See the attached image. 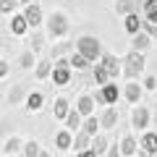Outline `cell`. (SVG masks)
I'll use <instances>...</instances> for the list:
<instances>
[{"label": "cell", "instance_id": "28", "mask_svg": "<svg viewBox=\"0 0 157 157\" xmlns=\"http://www.w3.org/2000/svg\"><path fill=\"white\" fill-rule=\"evenodd\" d=\"M92 149L97 152V155H102V152L107 149V141H105V136H94V147Z\"/></svg>", "mask_w": 157, "mask_h": 157}, {"label": "cell", "instance_id": "2", "mask_svg": "<svg viewBox=\"0 0 157 157\" xmlns=\"http://www.w3.org/2000/svg\"><path fill=\"white\" fill-rule=\"evenodd\" d=\"M76 45H78V52H81L86 60H94V58H100V42H97L94 37H81Z\"/></svg>", "mask_w": 157, "mask_h": 157}, {"label": "cell", "instance_id": "24", "mask_svg": "<svg viewBox=\"0 0 157 157\" xmlns=\"http://www.w3.org/2000/svg\"><path fill=\"white\" fill-rule=\"evenodd\" d=\"M73 144H76V149L86 152V147H89V134H84V131H81V134L76 136V141H73Z\"/></svg>", "mask_w": 157, "mask_h": 157}, {"label": "cell", "instance_id": "9", "mask_svg": "<svg viewBox=\"0 0 157 157\" xmlns=\"http://www.w3.org/2000/svg\"><path fill=\"white\" fill-rule=\"evenodd\" d=\"M24 18H26L29 26H37V24L42 21V11H39V6H26V13H24Z\"/></svg>", "mask_w": 157, "mask_h": 157}, {"label": "cell", "instance_id": "1", "mask_svg": "<svg viewBox=\"0 0 157 157\" xmlns=\"http://www.w3.org/2000/svg\"><path fill=\"white\" fill-rule=\"evenodd\" d=\"M123 63H126L123 66V76L126 78H136L141 71H144V58H141L139 52H128Z\"/></svg>", "mask_w": 157, "mask_h": 157}, {"label": "cell", "instance_id": "22", "mask_svg": "<svg viewBox=\"0 0 157 157\" xmlns=\"http://www.w3.org/2000/svg\"><path fill=\"white\" fill-rule=\"evenodd\" d=\"M97 128H100V121H97V118H86V123H84V134L94 136V134H97Z\"/></svg>", "mask_w": 157, "mask_h": 157}, {"label": "cell", "instance_id": "15", "mask_svg": "<svg viewBox=\"0 0 157 157\" xmlns=\"http://www.w3.org/2000/svg\"><path fill=\"white\" fill-rule=\"evenodd\" d=\"M94 81H97V84H105V86H107V81H110V76H107V71L102 68V63L94 66Z\"/></svg>", "mask_w": 157, "mask_h": 157}, {"label": "cell", "instance_id": "10", "mask_svg": "<svg viewBox=\"0 0 157 157\" xmlns=\"http://www.w3.org/2000/svg\"><path fill=\"white\" fill-rule=\"evenodd\" d=\"M136 8H139V6H136V0H121V3L115 6V11L123 13V16L128 18V16H134V13H136Z\"/></svg>", "mask_w": 157, "mask_h": 157}, {"label": "cell", "instance_id": "29", "mask_svg": "<svg viewBox=\"0 0 157 157\" xmlns=\"http://www.w3.org/2000/svg\"><path fill=\"white\" fill-rule=\"evenodd\" d=\"M18 147H21V139H16V136H13V139H8V141H6V152H16Z\"/></svg>", "mask_w": 157, "mask_h": 157}, {"label": "cell", "instance_id": "34", "mask_svg": "<svg viewBox=\"0 0 157 157\" xmlns=\"http://www.w3.org/2000/svg\"><path fill=\"white\" fill-rule=\"evenodd\" d=\"M144 26H147V34H149V37H157V24H152V21H147Z\"/></svg>", "mask_w": 157, "mask_h": 157}, {"label": "cell", "instance_id": "27", "mask_svg": "<svg viewBox=\"0 0 157 157\" xmlns=\"http://www.w3.org/2000/svg\"><path fill=\"white\" fill-rule=\"evenodd\" d=\"M78 115H81V113H78V110H71V113H68V118H66V123H68V128H78Z\"/></svg>", "mask_w": 157, "mask_h": 157}, {"label": "cell", "instance_id": "4", "mask_svg": "<svg viewBox=\"0 0 157 157\" xmlns=\"http://www.w3.org/2000/svg\"><path fill=\"white\" fill-rule=\"evenodd\" d=\"M71 60H60L52 71V84H68V78H71Z\"/></svg>", "mask_w": 157, "mask_h": 157}, {"label": "cell", "instance_id": "18", "mask_svg": "<svg viewBox=\"0 0 157 157\" xmlns=\"http://www.w3.org/2000/svg\"><path fill=\"white\" fill-rule=\"evenodd\" d=\"M149 47V34H136L134 37V52L136 50H147Z\"/></svg>", "mask_w": 157, "mask_h": 157}, {"label": "cell", "instance_id": "40", "mask_svg": "<svg viewBox=\"0 0 157 157\" xmlns=\"http://www.w3.org/2000/svg\"><path fill=\"white\" fill-rule=\"evenodd\" d=\"M141 157H157V155H149V152H141Z\"/></svg>", "mask_w": 157, "mask_h": 157}, {"label": "cell", "instance_id": "23", "mask_svg": "<svg viewBox=\"0 0 157 157\" xmlns=\"http://www.w3.org/2000/svg\"><path fill=\"white\" fill-rule=\"evenodd\" d=\"M126 97H128V102H136L141 97V89L136 84H128V86H126Z\"/></svg>", "mask_w": 157, "mask_h": 157}, {"label": "cell", "instance_id": "3", "mask_svg": "<svg viewBox=\"0 0 157 157\" xmlns=\"http://www.w3.org/2000/svg\"><path fill=\"white\" fill-rule=\"evenodd\" d=\"M47 32L52 34V37H63V34L68 32V21H66V13H52L50 21H47Z\"/></svg>", "mask_w": 157, "mask_h": 157}, {"label": "cell", "instance_id": "38", "mask_svg": "<svg viewBox=\"0 0 157 157\" xmlns=\"http://www.w3.org/2000/svg\"><path fill=\"white\" fill-rule=\"evenodd\" d=\"M78 157H97V152H94V149H86V152H81Z\"/></svg>", "mask_w": 157, "mask_h": 157}, {"label": "cell", "instance_id": "39", "mask_svg": "<svg viewBox=\"0 0 157 157\" xmlns=\"http://www.w3.org/2000/svg\"><path fill=\"white\" fill-rule=\"evenodd\" d=\"M107 157H121V149H115V147H113V149H110V155H107Z\"/></svg>", "mask_w": 157, "mask_h": 157}, {"label": "cell", "instance_id": "20", "mask_svg": "<svg viewBox=\"0 0 157 157\" xmlns=\"http://www.w3.org/2000/svg\"><path fill=\"white\" fill-rule=\"evenodd\" d=\"M144 13H147V21H152V24L157 21V0H149V3H147Z\"/></svg>", "mask_w": 157, "mask_h": 157}, {"label": "cell", "instance_id": "26", "mask_svg": "<svg viewBox=\"0 0 157 157\" xmlns=\"http://www.w3.org/2000/svg\"><path fill=\"white\" fill-rule=\"evenodd\" d=\"M24 152H26V157H39V155H42L37 141H29V144H24Z\"/></svg>", "mask_w": 157, "mask_h": 157}, {"label": "cell", "instance_id": "35", "mask_svg": "<svg viewBox=\"0 0 157 157\" xmlns=\"http://www.w3.org/2000/svg\"><path fill=\"white\" fill-rule=\"evenodd\" d=\"M39 47H42V37L34 34V37H32V50H39Z\"/></svg>", "mask_w": 157, "mask_h": 157}, {"label": "cell", "instance_id": "5", "mask_svg": "<svg viewBox=\"0 0 157 157\" xmlns=\"http://www.w3.org/2000/svg\"><path fill=\"white\" fill-rule=\"evenodd\" d=\"M97 102H115L118 100V86L115 84H107V86H102V92H97V97H94Z\"/></svg>", "mask_w": 157, "mask_h": 157}, {"label": "cell", "instance_id": "7", "mask_svg": "<svg viewBox=\"0 0 157 157\" xmlns=\"http://www.w3.org/2000/svg\"><path fill=\"white\" fill-rule=\"evenodd\" d=\"M131 121H134L136 128H147V123H149V110H147V107H136V110L131 113Z\"/></svg>", "mask_w": 157, "mask_h": 157}, {"label": "cell", "instance_id": "17", "mask_svg": "<svg viewBox=\"0 0 157 157\" xmlns=\"http://www.w3.org/2000/svg\"><path fill=\"white\" fill-rule=\"evenodd\" d=\"M26 26H29V24H26V18H24V16H16V18L11 21L13 34H24V32H26Z\"/></svg>", "mask_w": 157, "mask_h": 157}, {"label": "cell", "instance_id": "8", "mask_svg": "<svg viewBox=\"0 0 157 157\" xmlns=\"http://www.w3.org/2000/svg\"><path fill=\"white\" fill-rule=\"evenodd\" d=\"M115 123H118L115 107H107V110L102 113V118H100V126H102V128H115Z\"/></svg>", "mask_w": 157, "mask_h": 157}, {"label": "cell", "instance_id": "21", "mask_svg": "<svg viewBox=\"0 0 157 157\" xmlns=\"http://www.w3.org/2000/svg\"><path fill=\"white\" fill-rule=\"evenodd\" d=\"M121 152H123V155H134V152H136V141H134V136H126V139H123Z\"/></svg>", "mask_w": 157, "mask_h": 157}, {"label": "cell", "instance_id": "25", "mask_svg": "<svg viewBox=\"0 0 157 157\" xmlns=\"http://www.w3.org/2000/svg\"><path fill=\"white\" fill-rule=\"evenodd\" d=\"M86 63H89V60H86V58L81 55V52H76V55L71 58V66H73V68H78V71H84V68H86Z\"/></svg>", "mask_w": 157, "mask_h": 157}, {"label": "cell", "instance_id": "36", "mask_svg": "<svg viewBox=\"0 0 157 157\" xmlns=\"http://www.w3.org/2000/svg\"><path fill=\"white\" fill-rule=\"evenodd\" d=\"M68 47H71V45H66V42H63V45H58L55 50H52V58H58V55H60V52H66Z\"/></svg>", "mask_w": 157, "mask_h": 157}, {"label": "cell", "instance_id": "42", "mask_svg": "<svg viewBox=\"0 0 157 157\" xmlns=\"http://www.w3.org/2000/svg\"><path fill=\"white\" fill-rule=\"evenodd\" d=\"M39 157H47V155H45V152H42V155H39Z\"/></svg>", "mask_w": 157, "mask_h": 157}, {"label": "cell", "instance_id": "41", "mask_svg": "<svg viewBox=\"0 0 157 157\" xmlns=\"http://www.w3.org/2000/svg\"><path fill=\"white\" fill-rule=\"evenodd\" d=\"M21 3H26V6H34V3H32V0H21Z\"/></svg>", "mask_w": 157, "mask_h": 157}, {"label": "cell", "instance_id": "13", "mask_svg": "<svg viewBox=\"0 0 157 157\" xmlns=\"http://www.w3.org/2000/svg\"><path fill=\"white\" fill-rule=\"evenodd\" d=\"M139 29H141V18H139V13H134V16L126 18V32H128V34H139Z\"/></svg>", "mask_w": 157, "mask_h": 157}, {"label": "cell", "instance_id": "37", "mask_svg": "<svg viewBox=\"0 0 157 157\" xmlns=\"http://www.w3.org/2000/svg\"><path fill=\"white\" fill-rule=\"evenodd\" d=\"M144 84H147V89H157V78H155V76H149Z\"/></svg>", "mask_w": 157, "mask_h": 157}, {"label": "cell", "instance_id": "32", "mask_svg": "<svg viewBox=\"0 0 157 157\" xmlns=\"http://www.w3.org/2000/svg\"><path fill=\"white\" fill-rule=\"evenodd\" d=\"M21 97H24V86H16V89L11 92V102H18Z\"/></svg>", "mask_w": 157, "mask_h": 157}, {"label": "cell", "instance_id": "19", "mask_svg": "<svg viewBox=\"0 0 157 157\" xmlns=\"http://www.w3.org/2000/svg\"><path fill=\"white\" fill-rule=\"evenodd\" d=\"M55 144H58V149H68V147H71V134H68V131H60V134L55 136Z\"/></svg>", "mask_w": 157, "mask_h": 157}, {"label": "cell", "instance_id": "33", "mask_svg": "<svg viewBox=\"0 0 157 157\" xmlns=\"http://www.w3.org/2000/svg\"><path fill=\"white\" fill-rule=\"evenodd\" d=\"M16 3H21V0H3V13L13 11V8H16Z\"/></svg>", "mask_w": 157, "mask_h": 157}, {"label": "cell", "instance_id": "6", "mask_svg": "<svg viewBox=\"0 0 157 157\" xmlns=\"http://www.w3.org/2000/svg\"><path fill=\"white\" fill-rule=\"evenodd\" d=\"M102 68L107 71L110 78H115L118 73H121V66H118V58L115 55H102Z\"/></svg>", "mask_w": 157, "mask_h": 157}, {"label": "cell", "instance_id": "30", "mask_svg": "<svg viewBox=\"0 0 157 157\" xmlns=\"http://www.w3.org/2000/svg\"><path fill=\"white\" fill-rule=\"evenodd\" d=\"M47 73H50V63H47V60H45V63H39V66H37V76H39V78H45Z\"/></svg>", "mask_w": 157, "mask_h": 157}, {"label": "cell", "instance_id": "31", "mask_svg": "<svg viewBox=\"0 0 157 157\" xmlns=\"http://www.w3.org/2000/svg\"><path fill=\"white\" fill-rule=\"evenodd\" d=\"M32 63H34V55H32V52H24V55H21V68H29Z\"/></svg>", "mask_w": 157, "mask_h": 157}, {"label": "cell", "instance_id": "14", "mask_svg": "<svg viewBox=\"0 0 157 157\" xmlns=\"http://www.w3.org/2000/svg\"><path fill=\"white\" fill-rule=\"evenodd\" d=\"M68 113H71L68 110V102L63 97H58L55 100V118H68Z\"/></svg>", "mask_w": 157, "mask_h": 157}, {"label": "cell", "instance_id": "11", "mask_svg": "<svg viewBox=\"0 0 157 157\" xmlns=\"http://www.w3.org/2000/svg\"><path fill=\"white\" fill-rule=\"evenodd\" d=\"M141 152H149V155H157V134H147L141 139Z\"/></svg>", "mask_w": 157, "mask_h": 157}, {"label": "cell", "instance_id": "12", "mask_svg": "<svg viewBox=\"0 0 157 157\" xmlns=\"http://www.w3.org/2000/svg\"><path fill=\"white\" fill-rule=\"evenodd\" d=\"M92 107H94V100H92V97H81V100H78V105H76V110L81 113V115H89L92 118Z\"/></svg>", "mask_w": 157, "mask_h": 157}, {"label": "cell", "instance_id": "16", "mask_svg": "<svg viewBox=\"0 0 157 157\" xmlns=\"http://www.w3.org/2000/svg\"><path fill=\"white\" fill-rule=\"evenodd\" d=\"M26 107L29 110H39V107H42V94H39V92H32V94L26 97Z\"/></svg>", "mask_w": 157, "mask_h": 157}]
</instances>
